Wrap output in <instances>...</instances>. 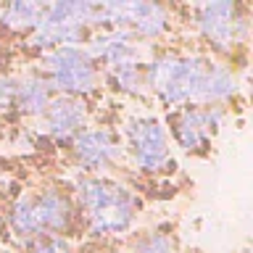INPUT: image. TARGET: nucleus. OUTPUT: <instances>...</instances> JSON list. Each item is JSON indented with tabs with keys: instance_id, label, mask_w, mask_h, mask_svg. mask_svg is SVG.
Returning a JSON list of instances; mask_svg holds the SVG:
<instances>
[{
	"instance_id": "dca6fc26",
	"label": "nucleus",
	"mask_w": 253,
	"mask_h": 253,
	"mask_svg": "<svg viewBox=\"0 0 253 253\" xmlns=\"http://www.w3.org/2000/svg\"><path fill=\"white\" fill-rule=\"evenodd\" d=\"M16 84H19V79L13 77H0V108L11 106L13 98H16Z\"/></svg>"
},
{
	"instance_id": "2eb2a0df",
	"label": "nucleus",
	"mask_w": 253,
	"mask_h": 253,
	"mask_svg": "<svg viewBox=\"0 0 253 253\" xmlns=\"http://www.w3.org/2000/svg\"><path fill=\"white\" fill-rule=\"evenodd\" d=\"M32 253H71V245L63 237H47V240H40Z\"/></svg>"
},
{
	"instance_id": "f8f14e48",
	"label": "nucleus",
	"mask_w": 253,
	"mask_h": 253,
	"mask_svg": "<svg viewBox=\"0 0 253 253\" xmlns=\"http://www.w3.org/2000/svg\"><path fill=\"white\" fill-rule=\"evenodd\" d=\"M45 3H29V0H19V3L5 5V11L0 13V24L8 27L11 32H35L37 24L42 21Z\"/></svg>"
},
{
	"instance_id": "1a4fd4ad",
	"label": "nucleus",
	"mask_w": 253,
	"mask_h": 253,
	"mask_svg": "<svg viewBox=\"0 0 253 253\" xmlns=\"http://www.w3.org/2000/svg\"><path fill=\"white\" fill-rule=\"evenodd\" d=\"M87 122V108L82 100L77 98H55L47 103V108L42 111V132L50 134L53 140H71L74 134L82 132V126Z\"/></svg>"
},
{
	"instance_id": "9d476101",
	"label": "nucleus",
	"mask_w": 253,
	"mask_h": 253,
	"mask_svg": "<svg viewBox=\"0 0 253 253\" xmlns=\"http://www.w3.org/2000/svg\"><path fill=\"white\" fill-rule=\"evenodd\" d=\"M74 153L84 169H103L119 158V145L106 129H84L74 140Z\"/></svg>"
},
{
	"instance_id": "f03ea898",
	"label": "nucleus",
	"mask_w": 253,
	"mask_h": 253,
	"mask_svg": "<svg viewBox=\"0 0 253 253\" xmlns=\"http://www.w3.org/2000/svg\"><path fill=\"white\" fill-rule=\"evenodd\" d=\"M79 203L95 235H119L134 219V195L114 179H82L77 185Z\"/></svg>"
},
{
	"instance_id": "4468645a",
	"label": "nucleus",
	"mask_w": 253,
	"mask_h": 253,
	"mask_svg": "<svg viewBox=\"0 0 253 253\" xmlns=\"http://www.w3.org/2000/svg\"><path fill=\"white\" fill-rule=\"evenodd\" d=\"M137 253H174L171 240L166 235H148L137 245Z\"/></svg>"
},
{
	"instance_id": "f257e3e1",
	"label": "nucleus",
	"mask_w": 253,
	"mask_h": 253,
	"mask_svg": "<svg viewBox=\"0 0 253 253\" xmlns=\"http://www.w3.org/2000/svg\"><path fill=\"white\" fill-rule=\"evenodd\" d=\"M148 84L169 106L190 103L193 108H209L235 95L237 79L232 69L213 63L203 55H158L148 63Z\"/></svg>"
},
{
	"instance_id": "423d86ee",
	"label": "nucleus",
	"mask_w": 253,
	"mask_h": 253,
	"mask_svg": "<svg viewBox=\"0 0 253 253\" xmlns=\"http://www.w3.org/2000/svg\"><path fill=\"white\" fill-rule=\"evenodd\" d=\"M129 153L142 171H161L169 164V137L156 119H132L124 126Z\"/></svg>"
},
{
	"instance_id": "7ed1b4c3",
	"label": "nucleus",
	"mask_w": 253,
	"mask_h": 253,
	"mask_svg": "<svg viewBox=\"0 0 253 253\" xmlns=\"http://www.w3.org/2000/svg\"><path fill=\"white\" fill-rule=\"evenodd\" d=\"M42 63L47 71L45 82L50 84V90H58L66 98H71V95H90L98 87L95 61L79 45L47 50Z\"/></svg>"
},
{
	"instance_id": "9b49d317",
	"label": "nucleus",
	"mask_w": 253,
	"mask_h": 253,
	"mask_svg": "<svg viewBox=\"0 0 253 253\" xmlns=\"http://www.w3.org/2000/svg\"><path fill=\"white\" fill-rule=\"evenodd\" d=\"M16 106L21 114L29 116H42V111L50 103V84L45 82V77H27L16 84Z\"/></svg>"
},
{
	"instance_id": "0eeeda50",
	"label": "nucleus",
	"mask_w": 253,
	"mask_h": 253,
	"mask_svg": "<svg viewBox=\"0 0 253 253\" xmlns=\"http://www.w3.org/2000/svg\"><path fill=\"white\" fill-rule=\"evenodd\" d=\"M198 27L203 37L219 50H229L235 42L245 37L248 21L240 16V8L229 0H216V3H203L198 8Z\"/></svg>"
},
{
	"instance_id": "ddd939ff",
	"label": "nucleus",
	"mask_w": 253,
	"mask_h": 253,
	"mask_svg": "<svg viewBox=\"0 0 253 253\" xmlns=\"http://www.w3.org/2000/svg\"><path fill=\"white\" fill-rule=\"evenodd\" d=\"M108 77L114 79V84L119 87V90L140 92L142 90V61H140V55H132V58L111 63V66H108Z\"/></svg>"
},
{
	"instance_id": "20e7f679",
	"label": "nucleus",
	"mask_w": 253,
	"mask_h": 253,
	"mask_svg": "<svg viewBox=\"0 0 253 253\" xmlns=\"http://www.w3.org/2000/svg\"><path fill=\"white\" fill-rule=\"evenodd\" d=\"M71 216L69 201L55 190H45L40 195H24L13 203L11 227L16 235H42L66 229Z\"/></svg>"
},
{
	"instance_id": "39448f33",
	"label": "nucleus",
	"mask_w": 253,
	"mask_h": 253,
	"mask_svg": "<svg viewBox=\"0 0 253 253\" xmlns=\"http://www.w3.org/2000/svg\"><path fill=\"white\" fill-rule=\"evenodd\" d=\"M103 24H114V29H124L137 37H158L169 27V11L156 3H103Z\"/></svg>"
},
{
	"instance_id": "6e6552de",
	"label": "nucleus",
	"mask_w": 253,
	"mask_h": 253,
	"mask_svg": "<svg viewBox=\"0 0 253 253\" xmlns=\"http://www.w3.org/2000/svg\"><path fill=\"white\" fill-rule=\"evenodd\" d=\"M224 111L221 106H209V108H185L174 122V134L177 142L185 150H203L209 145L211 132L219 126Z\"/></svg>"
}]
</instances>
